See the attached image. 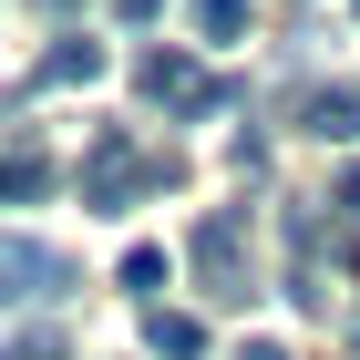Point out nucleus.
I'll list each match as a JSON object with an SVG mask.
<instances>
[{
	"mask_svg": "<svg viewBox=\"0 0 360 360\" xmlns=\"http://www.w3.org/2000/svg\"><path fill=\"white\" fill-rule=\"evenodd\" d=\"M237 360H288V350H278V340H248V350H237Z\"/></svg>",
	"mask_w": 360,
	"mask_h": 360,
	"instance_id": "14",
	"label": "nucleus"
},
{
	"mask_svg": "<svg viewBox=\"0 0 360 360\" xmlns=\"http://www.w3.org/2000/svg\"><path fill=\"white\" fill-rule=\"evenodd\" d=\"M186 257H195V278H206V299H248V226L226 217H195V237H186Z\"/></svg>",
	"mask_w": 360,
	"mask_h": 360,
	"instance_id": "4",
	"label": "nucleus"
},
{
	"mask_svg": "<svg viewBox=\"0 0 360 360\" xmlns=\"http://www.w3.org/2000/svg\"><path fill=\"white\" fill-rule=\"evenodd\" d=\"M113 278H124L134 299H155V288H165V248H124V268H113Z\"/></svg>",
	"mask_w": 360,
	"mask_h": 360,
	"instance_id": "10",
	"label": "nucleus"
},
{
	"mask_svg": "<svg viewBox=\"0 0 360 360\" xmlns=\"http://www.w3.org/2000/svg\"><path fill=\"white\" fill-rule=\"evenodd\" d=\"M31 195H52V155L41 144H11L0 155V206H31Z\"/></svg>",
	"mask_w": 360,
	"mask_h": 360,
	"instance_id": "7",
	"label": "nucleus"
},
{
	"mask_svg": "<svg viewBox=\"0 0 360 360\" xmlns=\"http://www.w3.org/2000/svg\"><path fill=\"white\" fill-rule=\"evenodd\" d=\"M113 11H124V21H155V11H165V0H113Z\"/></svg>",
	"mask_w": 360,
	"mask_h": 360,
	"instance_id": "13",
	"label": "nucleus"
},
{
	"mask_svg": "<svg viewBox=\"0 0 360 360\" xmlns=\"http://www.w3.org/2000/svg\"><path fill=\"white\" fill-rule=\"evenodd\" d=\"M186 11H195L206 41H237V31H248V0H186Z\"/></svg>",
	"mask_w": 360,
	"mask_h": 360,
	"instance_id": "9",
	"label": "nucleus"
},
{
	"mask_svg": "<svg viewBox=\"0 0 360 360\" xmlns=\"http://www.w3.org/2000/svg\"><path fill=\"white\" fill-rule=\"evenodd\" d=\"M165 186H175V155H144L124 124L93 134V165H83V206H93V217H124L134 195H165Z\"/></svg>",
	"mask_w": 360,
	"mask_h": 360,
	"instance_id": "1",
	"label": "nucleus"
},
{
	"mask_svg": "<svg viewBox=\"0 0 360 360\" xmlns=\"http://www.w3.org/2000/svg\"><path fill=\"white\" fill-rule=\"evenodd\" d=\"M299 134H319V144H360V93L350 83H319L299 103Z\"/></svg>",
	"mask_w": 360,
	"mask_h": 360,
	"instance_id": "5",
	"label": "nucleus"
},
{
	"mask_svg": "<svg viewBox=\"0 0 360 360\" xmlns=\"http://www.w3.org/2000/svg\"><path fill=\"white\" fill-rule=\"evenodd\" d=\"M350 340H360V330H350Z\"/></svg>",
	"mask_w": 360,
	"mask_h": 360,
	"instance_id": "15",
	"label": "nucleus"
},
{
	"mask_svg": "<svg viewBox=\"0 0 360 360\" xmlns=\"http://www.w3.org/2000/svg\"><path fill=\"white\" fill-rule=\"evenodd\" d=\"M0 360H62V330H21V340H11Z\"/></svg>",
	"mask_w": 360,
	"mask_h": 360,
	"instance_id": "11",
	"label": "nucleus"
},
{
	"mask_svg": "<svg viewBox=\"0 0 360 360\" xmlns=\"http://www.w3.org/2000/svg\"><path fill=\"white\" fill-rule=\"evenodd\" d=\"M83 278H72V257L62 248H41V237H0V299L11 309H52V299H72Z\"/></svg>",
	"mask_w": 360,
	"mask_h": 360,
	"instance_id": "3",
	"label": "nucleus"
},
{
	"mask_svg": "<svg viewBox=\"0 0 360 360\" xmlns=\"http://www.w3.org/2000/svg\"><path fill=\"white\" fill-rule=\"evenodd\" d=\"M103 72V41H83V31H62L52 52L31 62V93H62V83H93Z\"/></svg>",
	"mask_w": 360,
	"mask_h": 360,
	"instance_id": "6",
	"label": "nucleus"
},
{
	"mask_svg": "<svg viewBox=\"0 0 360 360\" xmlns=\"http://www.w3.org/2000/svg\"><path fill=\"white\" fill-rule=\"evenodd\" d=\"M134 93H144V103H165L175 124H195V113L226 103V83H217L195 52H144V62H134Z\"/></svg>",
	"mask_w": 360,
	"mask_h": 360,
	"instance_id": "2",
	"label": "nucleus"
},
{
	"mask_svg": "<svg viewBox=\"0 0 360 360\" xmlns=\"http://www.w3.org/2000/svg\"><path fill=\"white\" fill-rule=\"evenodd\" d=\"M330 206H340V217L360 226V165H350V175H340V186H330Z\"/></svg>",
	"mask_w": 360,
	"mask_h": 360,
	"instance_id": "12",
	"label": "nucleus"
},
{
	"mask_svg": "<svg viewBox=\"0 0 360 360\" xmlns=\"http://www.w3.org/2000/svg\"><path fill=\"white\" fill-rule=\"evenodd\" d=\"M144 350L155 360H206V330H195L186 309H144Z\"/></svg>",
	"mask_w": 360,
	"mask_h": 360,
	"instance_id": "8",
	"label": "nucleus"
}]
</instances>
